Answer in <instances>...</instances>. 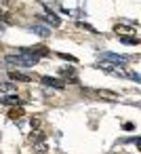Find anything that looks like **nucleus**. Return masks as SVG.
Segmentation results:
<instances>
[{
	"label": "nucleus",
	"instance_id": "5701e85b",
	"mask_svg": "<svg viewBox=\"0 0 141 154\" xmlns=\"http://www.w3.org/2000/svg\"><path fill=\"white\" fill-rule=\"evenodd\" d=\"M0 32H2V23H0Z\"/></svg>",
	"mask_w": 141,
	"mask_h": 154
},
{
	"label": "nucleus",
	"instance_id": "20e7f679",
	"mask_svg": "<svg viewBox=\"0 0 141 154\" xmlns=\"http://www.w3.org/2000/svg\"><path fill=\"white\" fill-rule=\"evenodd\" d=\"M99 57H101V59H105V61L118 63V66H124V63H128V61H130V57H126V55H116V53H99Z\"/></svg>",
	"mask_w": 141,
	"mask_h": 154
},
{
	"label": "nucleus",
	"instance_id": "dca6fc26",
	"mask_svg": "<svg viewBox=\"0 0 141 154\" xmlns=\"http://www.w3.org/2000/svg\"><path fill=\"white\" fill-rule=\"evenodd\" d=\"M17 91V87L13 85V82H0V93H15Z\"/></svg>",
	"mask_w": 141,
	"mask_h": 154
},
{
	"label": "nucleus",
	"instance_id": "a211bd4d",
	"mask_svg": "<svg viewBox=\"0 0 141 154\" xmlns=\"http://www.w3.org/2000/svg\"><path fill=\"white\" fill-rule=\"evenodd\" d=\"M40 125H42V118L40 116H32L30 118V127L32 129H40Z\"/></svg>",
	"mask_w": 141,
	"mask_h": 154
},
{
	"label": "nucleus",
	"instance_id": "f3484780",
	"mask_svg": "<svg viewBox=\"0 0 141 154\" xmlns=\"http://www.w3.org/2000/svg\"><path fill=\"white\" fill-rule=\"evenodd\" d=\"M120 40L124 45H139V38L137 36H120Z\"/></svg>",
	"mask_w": 141,
	"mask_h": 154
},
{
	"label": "nucleus",
	"instance_id": "f03ea898",
	"mask_svg": "<svg viewBox=\"0 0 141 154\" xmlns=\"http://www.w3.org/2000/svg\"><path fill=\"white\" fill-rule=\"evenodd\" d=\"M95 68H99V70H103V72H110V74H116V76H128L126 72H122V70H120V66H118V63H112V61H105V59H101Z\"/></svg>",
	"mask_w": 141,
	"mask_h": 154
},
{
	"label": "nucleus",
	"instance_id": "ddd939ff",
	"mask_svg": "<svg viewBox=\"0 0 141 154\" xmlns=\"http://www.w3.org/2000/svg\"><path fill=\"white\" fill-rule=\"evenodd\" d=\"M59 76L61 78H68V80H72V82H76L78 78H76V72H74V68H61L59 70Z\"/></svg>",
	"mask_w": 141,
	"mask_h": 154
},
{
	"label": "nucleus",
	"instance_id": "2eb2a0df",
	"mask_svg": "<svg viewBox=\"0 0 141 154\" xmlns=\"http://www.w3.org/2000/svg\"><path fill=\"white\" fill-rule=\"evenodd\" d=\"M0 21H2V23H7V26H13V23H15L13 15H11L7 9H0Z\"/></svg>",
	"mask_w": 141,
	"mask_h": 154
},
{
	"label": "nucleus",
	"instance_id": "aec40b11",
	"mask_svg": "<svg viewBox=\"0 0 141 154\" xmlns=\"http://www.w3.org/2000/svg\"><path fill=\"white\" fill-rule=\"evenodd\" d=\"M57 55H59L61 59H65V61H72V63H76V61H78L74 55H68V53H57Z\"/></svg>",
	"mask_w": 141,
	"mask_h": 154
},
{
	"label": "nucleus",
	"instance_id": "4468645a",
	"mask_svg": "<svg viewBox=\"0 0 141 154\" xmlns=\"http://www.w3.org/2000/svg\"><path fill=\"white\" fill-rule=\"evenodd\" d=\"M34 34H38V36H42V38H46V36H51V30L49 28H44V26H38V23H34L32 28H30Z\"/></svg>",
	"mask_w": 141,
	"mask_h": 154
},
{
	"label": "nucleus",
	"instance_id": "6ab92c4d",
	"mask_svg": "<svg viewBox=\"0 0 141 154\" xmlns=\"http://www.w3.org/2000/svg\"><path fill=\"white\" fill-rule=\"evenodd\" d=\"M78 28H82V30H86V32H91V34H97V30H95L93 26L84 23V21H78Z\"/></svg>",
	"mask_w": 141,
	"mask_h": 154
},
{
	"label": "nucleus",
	"instance_id": "423d86ee",
	"mask_svg": "<svg viewBox=\"0 0 141 154\" xmlns=\"http://www.w3.org/2000/svg\"><path fill=\"white\" fill-rule=\"evenodd\" d=\"M95 95H99L101 99H107V101H118V99H120V95H118V93L107 91V89H97V91H95Z\"/></svg>",
	"mask_w": 141,
	"mask_h": 154
},
{
	"label": "nucleus",
	"instance_id": "412c9836",
	"mask_svg": "<svg viewBox=\"0 0 141 154\" xmlns=\"http://www.w3.org/2000/svg\"><path fill=\"white\" fill-rule=\"evenodd\" d=\"M133 127H135L133 122H124V125H122V129H124V131H133Z\"/></svg>",
	"mask_w": 141,
	"mask_h": 154
},
{
	"label": "nucleus",
	"instance_id": "6e6552de",
	"mask_svg": "<svg viewBox=\"0 0 141 154\" xmlns=\"http://www.w3.org/2000/svg\"><path fill=\"white\" fill-rule=\"evenodd\" d=\"M40 80H42V85L53 87V89H63V87H65V82H63V80H59V78H51V76H42Z\"/></svg>",
	"mask_w": 141,
	"mask_h": 154
},
{
	"label": "nucleus",
	"instance_id": "f257e3e1",
	"mask_svg": "<svg viewBox=\"0 0 141 154\" xmlns=\"http://www.w3.org/2000/svg\"><path fill=\"white\" fill-rule=\"evenodd\" d=\"M40 57H34V55H26V53H19V55H7L4 61L9 66H19V68H32Z\"/></svg>",
	"mask_w": 141,
	"mask_h": 154
},
{
	"label": "nucleus",
	"instance_id": "39448f33",
	"mask_svg": "<svg viewBox=\"0 0 141 154\" xmlns=\"http://www.w3.org/2000/svg\"><path fill=\"white\" fill-rule=\"evenodd\" d=\"M9 78H11L13 82H30V80H32V76H28V74H23V72H17V70H9Z\"/></svg>",
	"mask_w": 141,
	"mask_h": 154
},
{
	"label": "nucleus",
	"instance_id": "7ed1b4c3",
	"mask_svg": "<svg viewBox=\"0 0 141 154\" xmlns=\"http://www.w3.org/2000/svg\"><path fill=\"white\" fill-rule=\"evenodd\" d=\"M19 53L34 55V57H46V55H49V49H46L44 45H36V47H26V49H19Z\"/></svg>",
	"mask_w": 141,
	"mask_h": 154
},
{
	"label": "nucleus",
	"instance_id": "4be33fe9",
	"mask_svg": "<svg viewBox=\"0 0 141 154\" xmlns=\"http://www.w3.org/2000/svg\"><path fill=\"white\" fill-rule=\"evenodd\" d=\"M38 152H46V146L44 143H38Z\"/></svg>",
	"mask_w": 141,
	"mask_h": 154
},
{
	"label": "nucleus",
	"instance_id": "0eeeda50",
	"mask_svg": "<svg viewBox=\"0 0 141 154\" xmlns=\"http://www.w3.org/2000/svg\"><path fill=\"white\" fill-rule=\"evenodd\" d=\"M0 103H4V106H23V101L15 95V93H9L4 97H0Z\"/></svg>",
	"mask_w": 141,
	"mask_h": 154
},
{
	"label": "nucleus",
	"instance_id": "1a4fd4ad",
	"mask_svg": "<svg viewBox=\"0 0 141 154\" xmlns=\"http://www.w3.org/2000/svg\"><path fill=\"white\" fill-rule=\"evenodd\" d=\"M114 32L120 34V36H128V34H135V28L133 26H126V23H116L114 26Z\"/></svg>",
	"mask_w": 141,
	"mask_h": 154
},
{
	"label": "nucleus",
	"instance_id": "9b49d317",
	"mask_svg": "<svg viewBox=\"0 0 141 154\" xmlns=\"http://www.w3.org/2000/svg\"><path fill=\"white\" fill-rule=\"evenodd\" d=\"M44 139H46V135H44V133H42L40 129H32V135H30V143H34V146H36V143H42Z\"/></svg>",
	"mask_w": 141,
	"mask_h": 154
},
{
	"label": "nucleus",
	"instance_id": "9d476101",
	"mask_svg": "<svg viewBox=\"0 0 141 154\" xmlns=\"http://www.w3.org/2000/svg\"><path fill=\"white\" fill-rule=\"evenodd\" d=\"M23 114H26L23 106H13V108L9 110V118H11V120H19V118H23Z\"/></svg>",
	"mask_w": 141,
	"mask_h": 154
},
{
	"label": "nucleus",
	"instance_id": "f8f14e48",
	"mask_svg": "<svg viewBox=\"0 0 141 154\" xmlns=\"http://www.w3.org/2000/svg\"><path fill=\"white\" fill-rule=\"evenodd\" d=\"M40 19L49 21V23H51V26H55V28H59V26H61V19H59L55 13H51V11H46V15H40Z\"/></svg>",
	"mask_w": 141,
	"mask_h": 154
}]
</instances>
